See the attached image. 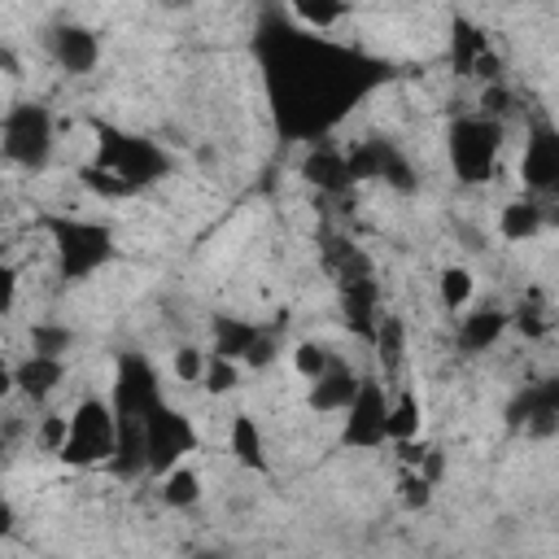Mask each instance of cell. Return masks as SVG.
Returning <instances> with one entry per match:
<instances>
[{
    "instance_id": "d6986e66",
    "label": "cell",
    "mask_w": 559,
    "mask_h": 559,
    "mask_svg": "<svg viewBox=\"0 0 559 559\" xmlns=\"http://www.w3.org/2000/svg\"><path fill=\"white\" fill-rule=\"evenodd\" d=\"M214 397H223V393H231L236 384H240V362L236 358H227V354H210V367H205V380H201Z\"/></svg>"
},
{
    "instance_id": "9c48e42d",
    "label": "cell",
    "mask_w": 559,
    "mask_h": 559,
    "mask_svg": "<svg viewBox=\"0 0 559 559\" xmlns=\"http://www.w3.org/2000/svg\"><path fill=\"white\" fill-rule=\"evenodd\" d=\"M520 170L533 188H559V140L537 131V140H528V153H524Z\"/></svg>"
},
{
    "instance_id": "8fae6325",
    "label": "cell",
    "mask_w": 559,
    "mask_h": 559,
    "mask_svg": "<svg viewBox=\"0 0 559 559\" xmlns=\"http://www.w3.org/2000/svg\"><path fill=\"white\" fill-rule=\"evenodd\" d=\"M419 419H424V406L415 397V389H402L393 402H389V419H384V437L393 445H406L419 437Z\"/></svg>"
},
{
    "instance_id": "cb8c5ba5",
    "label": "cell",
    "mask_w": 559,
    "mask_h": 559,
    "mask_svg": "<svg viewBox=\"0 0 559 559\" xmlns=\"http://www.w3.org/2000/svg\"><path fill=\"white\" fill-rule=\"evenodd\" d=\"M341 170H345V166H341V157H332V153H314V157H310V179H319V183H332Z\"/></svg>"
},
{
    "instance_id": "44dd1931",
    "label": "cell",
    "mask_w": 559,
    "mask_h": 559,
    "mask_svg": "<svg viewBox=\"0 0 559 559\" xmlns=\"http://www.w3.org/2000/svg\"><path fill=\"white\" fill-rule=\"evenodd\" d=\"M170 367H175V376H179L183 384H201V380H205V367H210V354L197 349V345H179Z\"/></svg>"
},
{
    "instance_id": "2e32d148",
    "label": "cell",
    "mask_w": 559,
    "mask_h": 559,
    "mask_svg": "<svg viewBox=\"0 0 559 559\" xmlns=\"http://www.w3.org/2000/svg\"><path fill=\"white\" fill-rule=\"evenodd\" d=\"M157 493H162V502L166 507H175V511H183V507H197L201 502V476L192 472V467H170L166 476H162V485H157Z\"/></svg>"
},
{
    "instance_id": "5b68a950",
    "label": "cell",
    "mask_w": 559,
    "mask_h": 559,
    "mask_svg": "<svg viewBox=\"0 0 559 559\" xmlns=\"http://www.w3.org/2000/svg\"><path fill=\"white\" fill-rule=\"evenodd\" d=\"M345 441L349 445H380L389 441L384 437V419H389V397H384V384L380 380H362L358 397L349 402L345 411Z\"/></svg>"
},
{
    "instance_id": "3957f363",
    "label": "cell",
    "mask_w": 559,
    "mask_h": 559,
    "mask_svg": "<svg viewBox=\"0 0 559 559\" xmlns=\"http://www.w3.org/2000/svg\"><path fill=\"white\" fill-rule=\"evenodd\" d=\"M52 153V118L44 105H13L4 114V157L13 166H44Z\"/></svg>"
},
{
    "instance_id": "7c38bea8",
    "label": "cell",
    "mask_w": 559,
    "mask_h": 559,
    "mask_svg": "<svg viewBox=\"0 0 559 559\" xmlns=\"http://www.w3.org/2000/svg\"><path fill=\"white\" fill-rule=\"evenodd\" d=\"M57 380H61V358H52V354H31V358L13 371V384H17L26 397H48Z\"/></svg>"
},
{
    "instance_id": "5bb4252c",
    "label": "cell",
    "mask_w": 559,
    "mask_h": 559,
    "mask_svg": "<svg viewBox=\"0 0 559 559\" xmlns=\"http://www.w3.org/2000/svg\"><path fill=\"white\" fill-rule=\"evenodd\" d=\"M502 328H507V314L502 310H493V306H485V310H476V314H467L463 319V328H459V341H463V349H489L498 336H502Z\"/></svg>"
},
{
    "instance_id": "6da1fadb",
    "label": "cell",
    "mask_w": 559,
    "mask_h": 559,
    "mask_svg": "<svg viewBox=\"0 0 559 559\" xmlns=\"http://www.w3.org/2000/svg\"><path fill=\"white\" fill-rule=\"evenodd\" d=\"M118 432H122L118 406L105 402V397H83L70 411V441H66V450L57 459L70 463V467L114 463L118 459Z\"/></svg>"
},
{
    "instance_id": "7a4b0ae2",
    "label": "cell",
    "mask_w": 559,
    "mask_h": 559,
    "mask_svg": "<svg viewBox=\"0 0 559 559\" xmlns=\"http://www.w3.org/2000/svg\"><path fill=\"white\" fill-rule=\"evenodd\" d=\"M498 153H502V122L489 118V114H476V118H459L454 131H450V162H454V175L463 183H485L498 166Z\"/></svg>"
},
{
    "instance_id": "4fadbf2b",
    "label": "cell",
    "mask_w": 559,
    "mask_h": 559,
    "mask_svg": "<svg viewBox=\"0 0 559 559\" xmlns=\"http://www.w3.org/2000/svg\"><path fill=\"white\" fill-rule=\"evenodd\" d=\"M537 231H542V210H537V201H507V205L498 210V236H502V240L520 245V240H533Z\"/></svg>"
},
{
    "instance_id": "7402d4cb",
    "label": "cell",
    "mask_w": 559,
    "mask_h": 559,
    "mask_svg": "<svg viewBox=\"0 0 559 559\" xmlns=\"http://www.w3.org/2000/svg\"><path fill=\"white\" fill-rule=\"evenodd\" d=\"M35 441H39V450L61 454L66 441H70V415H44L39 428H35Z\"/></svg>"
},
{
    "instance_id": "ba28073f",
    "label": "cell",
    "mask_w": 559,
    "mask_h": 559,
    "mask_svg": "<svg viewBox=\"0 0 559 559\" xmlns=\"http://www.w3.org/2000/svg\"><path fill=\"white\" fill-rule=\"evenodd\" d=\"M52 57L61 61V70L87 74V70L96 66V57H100V44H96V35L83 31V26H61V31L52 35Z\"/></svg>"
},
{
    "instance_id": "ffe728a7",
    "label": "cell",
    "mask_w": 559,
    "mask_h": 559,
    "mask_svg": "<svg viewBox=\"0 0 559 559\" xmlns=\"http://www.w3.org/2000/svg\"><path fill=\"white\" fill-rule=\"evenodd\" d=\"M376 345H380L384 371H393V367L402 362V323H397L393 314H380V323H376Z\"/></svg>"
},
{
    "instance_id": "52a82bcc",
    "label": "cell",
    "mask_w": 559,
    "mask_h": 559,
    "mask_svg": "<svg viewBox=\"0 0 559 559\" xmlns=\"http://www.w3.org/2000/svg\"><path fill=\"white\" fill-rule=\"evenodd\" d=\"M358 389H362V380L354 376V367L349 362H341V358H332V367L310 384V406L314 411H349V402L358 397Z\"/></svg>"
},
{
    "instance_id": "e0dca14e",
    "label": "cell",
    "mask_w": 559,
    "mask_h": 559,
    "mask_svg": "<svg viewBox=\"0 0 559 559\" xmlns=\"http://www.w3.org/2000/svg\"><path fill=\"white\" fill-rule=\"evenodd\" d=\"M437 297H441V306L454 310V314L467 310L472 297H476V275H472L467 266H445L441 280H437Z\"/></svg>"
},
{
    "instance_id": "8992f818",
    "label": "cell",
    "mask_w": 559,
    "mask_h": 559,
    "mask_svg": "<svg viewBox=\"0 0 559 559\" xmlns=\"http://www.w3.org/2000/svg\"><path fill=\"white\" fill-rule=\"evenodd\" d=\"M57 253H61L70 275H87L92 266H100L109 258V231L87 227V223H61L57 227Z\"/></svg>"
},
{
    "instance_id": "ac0fdd59",
    "label": "cell",
    "mask_w": 559,
    "mask_h": 559,
    "mask_svg": "<svg viewBox=\"0 0 559 559\" xmlns=\"http://www.w3.org/2000/svg\"><path fill=\"white\" fill-rule=\"evenodd\" d=\"M328 367H332V354H328L319 341H297V345H293V371H297L301 380L314 384Z\"/></svg>"
},
{
    "instance_id": "603a6c76",
    "label": "cell",
    "mask_w": 559,
    "mask_h": 559,
    "mask_svg": "<svg viewBox=\"0 0 559 559\" xmlns=\"http://www.w3.org/2000/svg\"><path fill=\"white\" fill-rule=\"evenodd\" d=\"M397 489H402V502L411 507V511H419V507H428V498H432V480L424 476V472H402V480H397Z\"/></svg>"
},
{
    "instance_id": "277c9868",
    "label": "cell",
    "mask_w": 559,
    "mask_h": 559,
    "mask_svg": "<svg viewBox=\"0 0 559 559\" xmlns=\"http://www.w3.org/2000/svg\"><path fill=\"white\" fill-rule=\"evenodd\" d=\"M144 432H148V467H153L157 476H166L170 467H179L183 454L197 450V428H192V419H183V415L170 411L166 402L144 415Z\"/></svg>"
},
{
    "instance_id": "30bf717a",
    "label": "cell",
    "mask_w": 559,
    "mask_h": 559,
    "mask_svg": "<svg viewBox=\"0 0 559 559\" xmlns=\"http://www.w3.org/2000/svg\"><path fill=\"white\" fill-rule=\"evenodd\" d=\"M227 445L236 454V463L253 467V472H266V441H262V428L253 415H236L231 428H227Z\"/></svg>"
},
{
    "instance_id": "9a60e30c",
    "label": "cell",
    "mask_w": 559,
    "mask_h": 559,
    "mask_svg": "<svg viewBox=\"0 0 559 559\" xmlns=\"http://www.w3.org/2000/svg\"><path fill=\"white\" fill-rule=\"evenodd\" d=\"M288 17L301 26V31H314V35H323V31H332V26H341L345 17H349V4H328V0H297V4H288Z\"/></svg>"
}]
</instances>
